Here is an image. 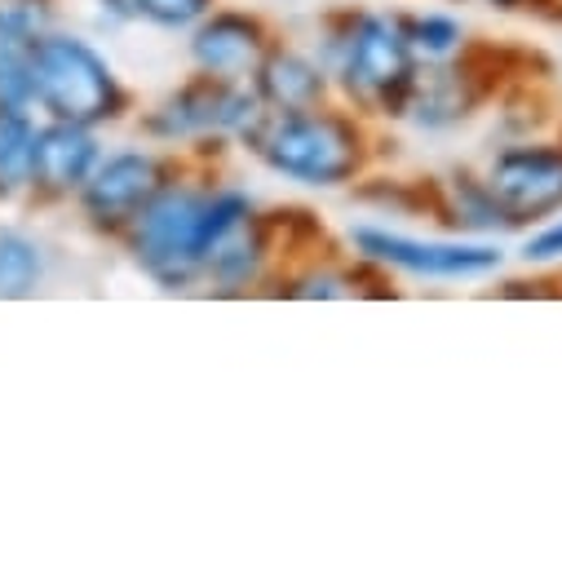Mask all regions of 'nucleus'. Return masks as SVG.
Returning a JSON list of instances; mask_svg holds the SVG:
<instances>
[{"mask_svg": "<svg viewBox=\"0 0 562 562\" xmlns=\"http://www.w3.org/2000/svg\"><path fill=\"white\" fill-rule=\"evenodd\" d=\"M261 98L274 102L279 111H311L324 98V80L311 63H302L293 54H274L261 67Z\"/></svg>", "mask_w": 562, "mask_h": 562, "instance_id": "9b49d317", "label": "nucleus"}, {"mask_svg": "<svg viewBox=\"0 0 562 562\" xmlns=\"http://www.w3.org/2000/svg\"><path fill=\"white\" fill-rule=\"evenodd\" d=\"M248 115H252V98L235 93L222 80H200V85L182 89L156 115V128L160 133H209V128H235Z\"/></svg>", "mask_w": 562, "mask_h": 562, "instance_id": "6e6552de", "label": "nucleus"}, {"mask_svg": "<svg viewBox=\"0 0 562 562\" xmlns=\"http://www.w3.org/2000/svg\"><path fill=\"white\" fill-rule=\"evenodd\" d=\"M106 5H111L115 14H133V0H106Z\"/></svg>", "mask_w": 562, "mask_h": 562, "instance_id": "f3484780", "label": "nucleus"}, {"mask_svg": "<svg viewBox=\"0 0 562 562\" xmlns=\"http://www.w3.org/2000/svg\"><path fill=\"white\" fill-rule=\"evenodd\" d=\"M204 204L191 191H156L143 204L137 217V257L143 266L160 279V284H187V279L204 266V239H200V222H204Z\"/></svg>", "mask_w": 562, "mask_h": 562, "instance_id": "7ed1b4c3", "label": "nucleus"}, {"mask_svg": "<svg viewBox=\"0 0 562 562\" xmlns=\"http://www.w3.org/2000/svg\"><path fill=\"white\" fill-rule=\"evenodd\" d=\"M209 10V0H133V14H147L160 27H187Z\"/></svg>", "mask_w": 562, "mask_h": 562, "instance_id": "2eb2a0df", "label": "nucleus"}, {"mask_svg": "<svg viewBox=\"0 0 562 562\" xmlns=\"http://www.w3.org/2000/svg\"><path fill=\"white\" fill-rule=\"evenodd\" d=\"M407 54L412 49H407L398 27H390L381 19H363L355 41H350V54H346L350 89L372 93V98H390V89L407 85Z\"/></svg>", "mask_w": 562, "mask_h": 562, "instance_id": "423d86ee", "label": "nucleus"}, {"mask_svg": "<svg viewBox=\"0 0 562 562\" xmlns=\"http://www.w3.org/2000/svg\"><path fill=\"white\" fill-rule=\"evenodd\" d=\"M36 98L67 124H98L120 111V89L106 63L67 36H41L32 54Z\"/></svg>", "mask_w": 562, "mask_h": 562, "instance_id": "f257e3e1", "label": "nucleus"}, {"mask_svg": "<svg viewBox=\"0 0 562 562\" xmlns=\"http://www.w3.org/2000/svg\"><path fill=\"white\" fill-rule=\"evenodd\" d=\"M41 279V257L23 235H0V297H27Z\"/></svg>", "mask_w": 562, "mask_h": 562, "instance_id": "ddd939ff", "label": "nucleus"}, {"mask_svg": "<svg viewBox=\"0 0 562 562\" xmlns=\"http://www.w3.org/2000/svg\"><path fill=\"white\" fill-rule=\"evenodd\" d=\"M32 151H36L32 124L14 106H0V191H14L32 178Z\"/></svg>", "mask_w": 562, "mask_h": 562, "instance_id": "f8f14e48", "label": "nucleus"}, {"mask_svg": "<svg viewBox=\"0 0 562 562\" xmlns=\"http://www.w3.org/2000/svg\"><path fill=\"white\" fill-rule=\"evenodd\" d=\"M359 248L376 261H390V266H403V270H416V274H448V279H461V274H483L501 261V252L492 248H465V244H420V239H403V235H381V231H359L355 235Z\"/></svg>", "mask_w": 562, "mask_h": 562, "instance_id": "39448f33", "label": "nucleus"}, {"mask_svg": "<svg viewBox=\"0 0 562 562\" xmlns=\"http://www.w3.org/2000/svg\"><path fill=\"white\" fill-rule=\"evenodd\" d=\"M156 191H160V169H156L151 156H115L89 178L85 204H89L93 217L115 222V217L137 213Z\"/></svg>", "mask_w": 562, "mask_h": 562, "instance_id": "0eeeda50", "label": "nucleus"}, {"mask_svg": "<svg viewBox=\"0 0 562 562\" xmlns=\"http://www.w3.org/2000/svg\"><path fill=\"white\" fill-rule=\"evenodd\" d=\"M261 156L297 182H315V187H337L355 173L359 165V143L355 133L333 120V115H311V111H293L289 120H279L266 137H261Z\"/></svg>", "mask_w": 562, "mask_h": 562, "instance_id": "f03ea898", "label": "nucleus"}, {"mask_svg": "<svg viewBox=\"0 0 562 562\" xmlns=\"http://www.w3.org/2000/svg\"><path fill=\"white\" fill-rule=\"evenodd\" d=\"M492 200L509 222L553 213L562 204V151H505L492 169Z\"/></svg>", "mask_w": 562, "mask_h": 562, "instance_id": "20e7f679", "label": "nucleus"}, {"mask_svg": "<svg viewBox=\"0 0 562 562\" xmlns=\"http://www.w3.org/2000/svg\"><path fill=\"white\" fill-rule=\"evenodd\" d=\"M257 49H261V32H257V23H248L239 14H222V19L204 23L195 36V63L213 76L248 67L257 58Z\"/></svg>", "mask_w": 562, "mask_h": 562, "instance_id": "9d476101", "label": "nucleus"}, {"mask_svg": "<svg viewBox=\"0 0 562 562\" xmlns=\"http://www.w3.org/2000/svg\"><path fill=\"white\" fill-rule=\"evenodd\" d=\"M403 41H407V49L426 54V58H443L461 45V27L448 19H416V23H407Z\"/></svg>", "mask_w": 562, "mask_h": 562, "instance_id": "4468645a", "label": "nucleus"}, {"mask_svg": "<svg viewBox=\"0 0 562 562\" xmlns=\"http://www.w3.org/2000/svg\"><path fill=\"white\" fill-rule=\"evenodd\" d=\"M527 257H536V261L562 257V226H553V231H544L540 239H531V244H527Z\"/></svg>", "mask_w": 562, "mask_h": 562, "instance_id": "dca6fc26", "label": "nucleus"}, {"mask_svg": "<svg viewBox=\"0 0 562 562\" xmlns=\"http://www.w3.org/2000/svg\"><path fill=\"white\" fill-rule=\"evenodd\" d=\"M93 169V137L85 133V124H67L58 120L54 128H45L36 137L32 151V173L49 187V191H71L89 178Z\"/></svg>", "mask_w": 562, "mask_h": 562, "instance_id": "1a4fd4ad", "label": "nucleus"}]
</instances>
